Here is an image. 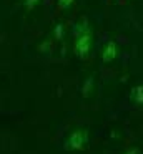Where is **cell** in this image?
Wrapping results in <instances>:
<instances>
[{
    "label": "cell",
    "mask_w": 143,
    "mask_h": 154,
    "mask_svg": "<svg viewBox=\"0 0 143 154\" xmlns=\"http://www.w3.org/2000/svg\"><path fill=\"white\" fill-rule=\"evenodd\" d=\"M92 30L90 28H86L85 32H83L82 35H78V37L75 38V45H73V51H75V55L78 58H86L90 53V50H92Z\"/></svg>",
    "instance_id": "obj_1"
},
{
    "label": "cell",
    "mask_w": 143,
    "mask_h": 154,
    "mask_svg": "<svg viewBox=\"0 0 143 154\" xmlns=\"http://www.w3.org/2000/svg\"><path fill=\"white\" fill-rule=\"evenodd\" d=\"M86 144H88V133L85 129H75L67 141V147L72 151H82L86 147Z\"/></svg>",
    "instance_id": "obj_2"
},
{
    "label": "cell",
    "mask_w": 143,
    "mask_h": 154,
    "mask_svg": "<svg viewBox=\"0 0 143 154\" xmlns=\"http://www.w3.org/2000/svg\"><path fill=\"white\" fill-rule=\"evenodd\" d=\"M116 53H118L116 43L115 42H108V43L105 45V48H103V51H102V60L105 61V63H110V61H113L116 58Z\"/></svg>",
    "instance_id": "obj_3"
},
{
    "label": "cell",
    "mask_w": 143,
    "mask_h": 154,
    "mask_svg": "<svg viewBox=\"0 0 143 154\" xmlns=\"http://www.w3.org/2000/svg\"><path fill=\"white\" fill-rule=\"evenodd\" d=\"M132 100L135 101L136 104H141L143 103V86H141V85H138V86H135L132 90Z\"/></svg>",
    "instance_id": "obj_4"
},
{
    "label": "cell",
    "mask_w": 143,
    "mask_h": 154,
    "mask_svg": "<svg viewBox=\"0 0 143 154\" xmlns=\"http://www.w3.org/2000/svg\"><path fill=\"white\" fill-rule=\"evenodd\" d=\"M92 86H93V80H92V78H88V80H86V83H85V88L82 90L83 96H88V93H90V90H92Z\"/></svg>",
    "instance_id": "obj_5"
},
{
    "label": "cell",
    "mask_w": 143,
    "mask_h": 154,
    "mask_svg": "<svg viewBox=\"0 0 143 154\" xmlns=\"http://www.w3.org/2000/svg\"><path fill=\"white\" fill-rule=\"evenodd\" d=\"M62 37H63V25L58 23L55 27V38L57 40H62Z\"/></svg>",
    "instance_id": "obj_6"
},
{
    "label": "cell",
    "mask_w": 143,
    "mask_h": 154,
    "mask_svg": "<svg viewBox=\"0 0 143 154\" xmlns=\"http://www.w3.org/2000/svg\"><path fill=\"white\" fill-rule=\"evenodd\" d=\"M73 2H75V0H58V7L65 10V8H68L70 5L73 4Z\"/></svg>",
    "instance_id": "obj_7"
},
{
    "label": "cell",
    "mask_w": 143,
    "mask_h": 154,
    "mask_svg": "<svg viewBox=\"0 0 143 154\" xmlns=\"http://www.w3.org/2000/svg\"><path fill=\"white\" fill-rule=\"evenodd\" d=\"M38 2H40V0H25V7L30 10V8H33L37 4H38Z\"/></svg>",
    "instance_id": "obj_8"
},
{
    "label": "cell",
    "mask_w": 143,
    "mask_h": 154,
    "mask_svg": "<svg viewBox=\"0 0 143 154\" xmlns=\"http://www.w3.org/2000/svg\"><path fill=\"white\" fill-rule=\"evenodd\" d=\"M123 154H140V149H136V147H130V149L125 151Z\"/></svg>",
    "instance_id": "obj_9"
}]
</instances>
